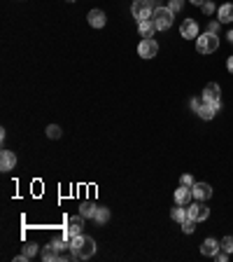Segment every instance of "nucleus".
Listing matches in <instances>:
<instances>
[{
    "instance_id": "1",
    "label": "nucleus",
    "mask_w": 233,
    "mask_h": 262,
    "mask_svg": "<svg viewBox=\"0 0 233 262\" xmlns=\"http://www.w3.org/2000/svg\"><path fill=\"white\" fill-rule=\"evenodd\" d=\"M175 12L170 7H154V14H151V21L156 26V31H168L173 26Z\"/></svg>"
},
{
    "instance_id": "2",
    "label": "nucleus",
    "mask_w": 233,
    "mask_h": 262,
    "mask_svg": "<svg viewBox=\"0 0 233 262\" xmlns=\"http://www.w3.org/2000/svg\"><path fill=\"white\" fill-rule=\"evenodd\" d=\"M196 49L200 54H215L219 49V36L217 33H203V36H198Z\"/></svg>"
},
{
    "instance_id": "3",
    "label": "nucleus",
    "mask_w": 233,
    "mask_h": 262,
    "mask_svg": "<svg viewBox=\"0 0 233 262\" xmlns=\"http://www.w3.org/2000/svg\"><path fill=\"white\" fill-rule=\"evenodd\" d=\"M131 12H133V17H135L138 21H145V19H151L154 5H151L150 0H135V2L131 5Z\"/></svg>"
},
{
    "instance_id": "4",
    "label": "nucleus",
    "mask_w": 233,
    "mask_h": 262,
    "mask_svg": "<svg viewBox=\"0 0 233 262\" xmlns=\"http://www.w3.org/2000/svg\"><path fill=\"white\" fill-rule=\"evenodd\" d=\"M138 54L142 59H154L159 54V42L154 37H142V42L138 45Z\"/></svg>"
},
{
    "instance_id": "5",
    "label": "nucleus",
    "mask_w": 233,
    "mask_h": 262,
    "mask_svg": "<svg viewBox=\"0 0 233 262\" xmlns=\"http://www.w3.org/2000/svg\"><path fill=\"white\" fill-rule=\"evenodd\" d=\"M93 253H96V241H93V239H89V237H84V241H82L80 246L72 250V255H75V258H80V260H89Z\"/></svg>"
},
{
    "instance_id": "6",
    "label": "nucleus",
    "mask_w": 233,
    "mask_h": 262,
    "mask_svg": "<svg viewBox=\"0 0 233 262\" xmlns=\"http://www.w3.org/2000/svg\"><path fill=\"white\" fill-rule=\"evenodd\" d=\"M191 194H194L196 202H208L210 197H212V187H210L208 183H194L191 185Z\"/></svg>"
},
{
    "instance_id": "7",
    "label": "nucleus",
    "mask_w": 233,
    "mask_h": 262,
    "mask_svg": "<svg viewBox=\"0 0 233 262\" xmlns=\"http://www.w3.org/2000/svg\"><path fill=\"white\" fill-rule=\"evenodd\" d=\"M219 96H221V89L217 82H208L205 89H203V101L205 103H219Z\"/></svg>"
},
{
    "instance_id": "8",
    "label": "nucleus",
    "mask_w": 233,
    "mask_h": 262,
    "mask_svg": "<svg viewBox=\"0 0 233 262\" xmlns=\"http://www.w3.org/2000/svg\"><path fill=\"white\" fill-rule=\"evenodd\" d=\"M82 227H84V215L70 218L68 225H66V237H77V234H82Z\"/></svg>"
},
{
    "instance_id": "9",
    "label": "nucleus",
    "mask_w": 233,
    "mask_h": 262,
    "mask_svg": "<svg viewBox=\"0 0 233 262\" xmlns=\"http://www.w3.org/2000/svg\"><path fill=\"white\" fill-rule=\"evenodd\" d=\"M186 211H189V218H194L196 223L205 220V218L210 215V208H208V206H203V202H196L194 206H189Z\"/></svg>"
},
{
    "instance_id": "10",
    "label": "nucleus",
    "mask_w": 233,
    "mask_h": 262,
    "mask_svg": "<svg viewBox=\"0 0 233 262\" xmlns=\"http://www.w3.org/2000/svg\"><path fill=\"white\" fill-rule=\"evenodd\" d=\"M180 36L184 37V40L198 37V24L194 19H184V21H182V28H180Z\"/></svg>"
},
{
    "instance_id": "11",
    "label": "nucleus",
    "mask_w": 233,
    "mask_h": 262,
    "mask_svg": "<svg viewBox=\"0 0 233 262\" xmlns=\"http://www.w3.org/2000/svg\"><path fill=\"white\" fill-rule=\"evenodd\" d=\"M14 167H17V155L12 150H2L0 152V168L2 171H12Z\"/></svg>"
},
{
    "instance_id": "12",
    "label": "nucleus",
    "mask_w": 233,
    "mask_h": 262,
    "mask_svg": "<svg viewBox=\"0 0 233 262\" xmlns=\"http://www.w3.org/2000/svg\"><path fill=\"white\" fill-rule=\"evenodd\" d=\"M86 19H89V26H93V28H103L105 21H107L103 10H91V12L86 14Z\"/></svg>"
},
{
    "instance_id": "13",
    "label": "nucleus",
    "mask_w": 233,
    "mask_h": 262,
    "mask_svg": "<svg viewBox=\"0 0 233 262\" xmlns=\"http://www.w3.org/2000/svg\"><path fill=\"white\" fill-rule=\"evenodd\" d=\"M219 108H221V101L219 103H203L200 110H198V115H200V119H212L219 112Z\"/></svg>"
},
{
    "instance_id": "14",
    "label": "nucleus",
    "mask_w": 233,
    "mask_h": 262,
    "mask_svg": "<svg viewBox=\"0 0 233 262\" xmlns=\"http://www.w3.org/2000/svg\"><path fill=\"white\" fill-rule=\"evenodd\" d=\"M194 199V194H191V187H184V185H180L177 190H175V204H182V206H186V204Z\"/></svg>"
},
{
    "instance_id": "15",
    "label": "nucleus",
    "mask_w": 233,
    "mask_h": 262,
    "mask_svg": "<svg viewBox=\"0 0 233 262\" xmlns=\"http://www.w3.org/2000/svg\"><path fill=\"white\" fill-rule=\"evenodd\" d=\"M217 19H219V24H231L233 21V5L231 2L221 5L219 10H217Z\"/></svg>"
},
{
    "instance_id": "16",
    "label": "nucleus",
    "mask_w": 233,
    "mask_h": 262,
    "mask_svg": "<svg viewBox=\"0 0 233 262\" xmlns=\"http://www.w3.org/2000/svg\"><path fill=\"white\" fill-rule=\"evenodd\" d=\"M217 250H219V241H217V239L210 237V239H205V241L200 243V253H203V255H210V258H212Z\"/></svg>"
},
{
    "instance_id": "17",
    "label": "nucleus",
    "mask_w": 233,
    "mask_h": 262,
    "mask_svg": "<svg viewBox=\"0 0 233 262\" xmlns=\"http://www.w3.org/2000/svg\"><path fill=\"white\" fill-rule=\"evenodd\" d=\"M170 218H173L175 223H180V225H182V223H184L186 218H189V211H186V208L182 206V204H177V206H175L173 211H170Z\"/></svg>"
},
{
    "instance_id": "18",
    "label": "nucleus",
    "mask_w": 233,
    "mask_h": 262,
    "mask_svg": "<svg viewBox=\"0 0 233 262\" xmlns=\"http://www.w3.org/2000/svg\"><path fill=\"white\" fill-rule=\"evenodd\" d=\"M154 31H156V26L151 19H145V21H140V36L142 37H151L154 36Z\"/></svg>"
},
{
    "instance_id": "19",
    "label": "nucleus",
    "mask_w": 233,
    "mask_h": 262,
    "mask_svg": "<svg viewBox=\"0 0 233 262\" xmlns=\"http://www.w3.org/2000/svg\"><path fill=\"white\" fill-rule=\"evenodd\" d=\"M96 211H98V206H93L91 202H82L80 204V215H84V218H93Z\"/></svg>"
},
{
    "instance_id": "20",
    "label": "nucleus",
    "mask_w": 233,
    "mask_h": 262,
    "mask_svg": "<svg viewBox=\"0 0 233 262\" xmlns=\"http://www.w3.org/2000/svg\"><path fill=\"white\" fill-rule=\"evenodd\" d=\"M56 243H49L45 250H42V258H45V262H49V260H54L56 258Z\"/></svg>"
},
{
    "instance_id": "21",
    "label": "nucleus",
    "mask_w": 233,
    "mask_h": 262,
    "mask_svg": "<svg viewBox=\"0 0 233 262\" xmlns=\"http://www.w3.org/2000/svg\"><path fill=\"white\" fill-rule=\"evenodd\" d=\"M194 229H196V220H194V218H186L184 223H182V232H184V234H191Z\"/></svg>"
},
{
    "instance_id": "22",
    "label": "nucleus",
    "mask_w": 233,
    "mask_h": 262,
    "mask_svg": "<svg viewBox=\"0 0 233 262\" xmlns=\"http://www.w3.org/2000/svg\"><path fill=\"white\" fill-rule=\"evenodd\" d=\"M219 248L226 250V253H233V237H224L219 241Z\"/></svg>"
},
{
    "instance_id": "23",
    "label": "nucleus",
    "mask_w": 233,
    "mask_h": 262,
    "mask_svg": "<svg viewBox=\"0 0 233 262\" xmlns=\"http://www.w3.org/2000/svg\"><path fill=\"white\" fill-rule=\"evenodd\" d=\"M23 255L26 258H35L37 255V246L35 243H23Z\"/></svg>"
},
{
    "instance_id": "24",
    "label": "nucleus",
    "mask_w": 233,
    "mask_h": 262,
    "mask_svg": "<svg viewBox=\"0 0 233 262\" xmlns=\"http://www.w3.org/2000/svg\"><path fill=\"white\" fill-rule=\"evenodd\" d=\"M47 136H49V138H58V136H61V127H58V124H49V127H47Z\"/></svg>"
},
{
    "instance_id": "25",
    "label": "nucleus",
    "mask_w": 233,
    "mask_h": 262,
    "mask_svg": "<svg viewBox=\"0 0 233 262\" xmlns=\"http://www.w3.org/2000/svg\"><path fill=\"white\" fill-rule=\"evenodd\" d=\"M93 218H96L98 223H107V218H110V211H107V208H98Z\"/></svg>"
},
{
    "instance_id": "26",
    "label": "nucleus",
    "mask_w": 233,
    "mask_h": 262,
    "mask_svg": "<svg viewBox=\"0 0 233 262\" xmlns=\"http://www.w3.org/2000/svg\"><path fill=\"white\" fill-rule=\"evenodd\" d=\"M182 5H184V0H170V2H168V7H170L173 12H182Z\"/></svg>"
},
{
    "instance_id": "27",
    "label": "nucleus",
    "mask_w": 233,
    "mask_h": 262,
    "mask_svg": "<svg viewBox=\"0 0 233 262\" xmlns=\"http://www.w3.org/2000/svg\"><path fill=\"white\" fill-rule=\"evenodd\" d=\"M194 183H196V180L191 178L189 173H182V178H180V185H184V187H191Z\"/></svg>"
},
{
    "instance_id": "28",
    "label": "nucleus",
    "mask_w": 233,
    "mask_h": 262,
    "mask_svg": "<svg viewBox=\"0 0 233 262\" xmlns=\"http://www.w3.org/2000/svg\"><path fill=\"white\" fill-rule=\"evenodd\" d=\"M212 258H215V260H217V262H226V260H229V253H226V250H217V253H215V255H212Z\"/></svg>"
},
{
    "instance_id": "29",
    "label": "nucleus",
    "mask_w": 233,
    "mask_h": 262,
    "mask_svg": "<svg viewBox=\"0 0 233 262\" xmlns=\"http://www.w3.org/2000/svg\"><path fill=\"white\" fill-rule=\"evenodd\" d=\"M200 7H203V12H205V14H212V12H215V2H210V0H205V2H203Z\"/></svg>"
},
{
    "instance_id": "30",
    "label": "nucleus",
    "mask_w": 233,
    "mask_h": 262,
    "mask_svg": "<svg viewBox=\"0 0 233 262\" xmlns=\"http://www.w3.org/2000/svg\"><path fill=\"white\" fill-rule=\"evenodd\" d=\"M217 31H219V21H212L208 26V33H217Z\"/></svg>"
},
{
    "instance_id": "31",
    "label": "nucleus",
    "mask_w": 233,
    "mask_h": 262,
    "mask_svg": "<svg viewBox=\"0 0 233 262\" xmlns=\"http://www.w3.org/2000/svg\"><path fill=\"white\" fill-rule=\"evenodd\" d=\"M226 68H229V73L233 75V56H229V61H226Z\"/></svg>"
},
{
    "instance_id": "32",
    "label": "nucleus",
    "mask_w": 233,
    "mask_h": 262,
    "mask_svg": "<svg viewBox=\"0 0 233 262\" xmlns=\"http://www.w3.org/2000/svg\"><path fill=\"white\" fill-rule=\"evenodd\" d=\"M191 106H194V110L198 112V110H200V101H198V98H196V101H191Z\"/></svg>"
},
{
    "instance_id": "33",
    "label": "nucleus",
    "mask_w": 233,
    "mask_h": 262,
    "mask_svg": "<svg viewBox=\"0 0 233 262\" xmlns=\"http://www.w3.org/2000/svg\"><path fill=\"white\" fill-rule=\"evenodd\" d=\"M189 2H194V5H198V7H200V5H203L205 0H189Z\"/></svg>"
},
{
    "instance_id": "34",
    "label": "nucleus",
    "mask_w": 233,
    "mask_h": 262,
    "mask_svg": "<svg viewBox=\"0 0 233 262\" xmlns=\"http://www.w3.org/2000/svg\"><path fill=\"white\" fill-rule=\"evenodd\" d=\"M229 42H233V31H229Z\"/></svg>"
},
{
    "instance_id": "35",
    "label": "nucleus",
    "mask_w": 233,
    "mask_h": 262,
    "mask_svg": "<svg viewBox=\"0 0 233 262\" xmlns=\"http://www.w3.org/2000/svg\"><path fill=\"white\" fill-rule=\"evenodd\" d=\"M68 2H75V0H68Z\"/></svg>"
}]
</instances>
